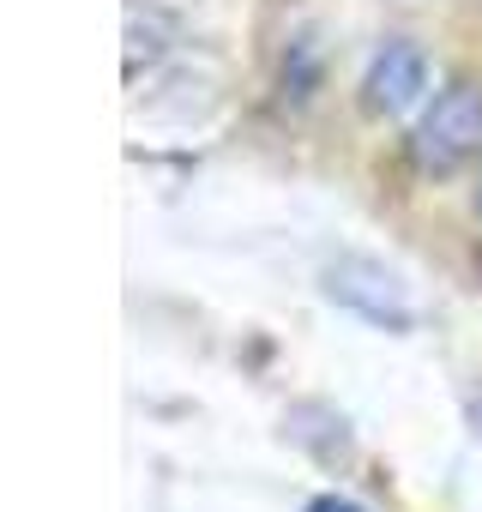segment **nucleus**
Wrapping results in <instances>:
<instances>
[{
    "label": "nucleus",
    "instance_id": "nucleus-1",
    "mask_svg": "<svg viewBox=\"0 0 482 512\" xmlns=\"http://www.w3.org/2000/svg\"><path fill=\"white\" fill-rule=\"evenodd\" d=\"M482 151V85L476 79H452L446 91H434L428 115L410 133V163L422 175H452Z\"/></svg>",
    "mask_w": 482,
    "mask_h": 512
},
{
    "label": "nucleus",
    "instance_id": "nucleus-2",
    "mask_svg": "<svg viewBox=\"0 0 482 512\" xmlns=\"http://www.w3.org/2000/svg\"><path fill=\"white\" fill-rule=\"evenodd\" d=\"M320 290H326V302H338L344 314H356V320L374 326V332H410V326H416L410 284H404L392 266L368 260V253H338V260H326Z\"/></svg>",
    "mask_w": 482,
    "mask_h": 512
},
{
    "label": "nucleus",
    "instance_id": "nucleus-3",
    "mask_svg": "<svg viewBox=\"0 0 482 512\" xmlns=\"http://www.w3.org/2000/svg\"><path fill=\"white\" fill-rule=\"evenodd\" d=\"M422 91H428V55L410 37H386L362 73V103L392 121V115H410L422 103Z\"/></svg>",
    "mask_w": 482,
    "mask_h": 512
},
{
    "label": "nucleus",
    "instance_id": "nucleus-4",
    "mask_svg": "<svg viewBox=\"0 0 482 512\" xmlns=\"http://www.w3.org/2000/svg\"><path fill=\"white\" fill-rule=\"evenodd\" d=\"M175 43V19L163 7H127V79H139V67H157Z\"/></svg>",
    "mask_w": 482,
    "mask_h": 512
},
{
    "label": "nucleus",
    "instance_id": "nucleus-5",
    "mask_svg": "<svg viewBox=\"0 0 482 512\" xmlns=\"http://www.w3.org/2000/svg\"><path fill=\"white\" fill-rule=\"evenodd\" d=\"M302 512H368V506H356V500H344V494H314Z\"/></svg>",
    "mask_w": 482,
    "mask_h": 512
},
{
    "label": "nucleus",
    "instance_id": "nucleus-6",
    "mask_svg": "<svg viewBox=\"0 0 482 512\" xmlns=\"http://www.w3.org/2000/svg\"><path fill=\"white\" fill-rule=\"evenodd\" d=\"M464 422H470V434L482 440V386H476V392L464 398Z\"/></svg>",
    "mask_w": 482,
    "mask_h": 512
}]
</instances>
